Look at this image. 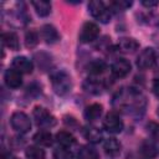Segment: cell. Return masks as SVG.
Masks as SVG:
<instances>
[{"label":"cell","instance_id":"obj_1","mask_svg":"<svg viewBox=\"0 0 159 159\" xmlns=\"http://www.w3.org/2000/svg\"><path fill=\"white\" fill-rule=\"evenodd\" d=\"M51 84L52 89L58 96L67 94L72 88V80L70 75L65 71H57L51 75Z\"/></svg>","mask_w":159,"mask_h":159},{"label":"cell","instance_id":"obj_3","mask_svg":"<svg viewBox=\"0 0 159 159\" xmlns=\"http://www.w3.org/2000/svg\"><path fill=\"white\" fill-rule=\"evenodd\" d=\"M10 123H11L12 129L21 134H25L31 129V120H30L29 116L24 112L12 113V116L10 118Z\"/></svg>","mask_w":159,"mask_h":159},{"label":"cell","instance_id":"obj_8","mask_svg":"<svg viewBox=\"0 0 159 159\" xmlns=\"http://www.w3.org/2000/svg\"><path fill=\"white\" fill-rule=\"evenodd\" d=\"M111 71L116 78H123L130 72V63L125 58H117L112 63Z\"/></svg>","mask_w":159,"mask_h":159},{"label":"cell","instance_id":"obj_11","mask_svg":"<svg viewBox=\"0 0 159 159\" xmlns=\"http://www.w3.org/2000/svg\"><path fill=\"white\" fill-rule=\"evenodd\" d=\"M117 47L123 53H133L139 48V43L133 37H122L119 39Z\"/></svg>","mask_w":159,"mask_h":159},{"label":"cell","instance_id":"obj_27","mask_svg":"<svg viewBox=\"0 0 159 159\" xmlns=\"http://www.w3.org/2000/svg\"><path fill=\"white\" fill-rule=\"evenodd\" d=\"M132 1H125V0H116V1H112L109 4V7H112L114 11H124L127 10L128 7L132 6Z\"/></svg>","mask_w":159,"mask_h":159},{"label":"cell","instance_id":"obj_17","mask_svg":"<svg viewBox=\"0 0 159 159\" xmlns=\"http://www.w3.org/2000/svg\"><path fill=\"white\" fill-rule=\"evenodd\" d=\"M56 142L65 148H68L76 143V138L67 130H61L56 134Z\"/></svg>","mask_w":159,"mask_h":159},{"label":"cell","instance_id":"obj_23","mask_svg":"<svg viewBox=\"0 0 159 159\" xmlns=\"http://www.w3.org/2000/svg\"><path fill=\"white\" fill-rule=\"evenodd\" d=\"M25 155L29 159H45V150L37 145H30L26 148Z\"/></svg>","mask_w":159,"mask_h":159},{"label":"cell","instance_id":"obj_14","mask_svg":"<svg viewBox=\"0 0 159 159\" xmlns=\"http://www.w3.org/2000/svg\"><path fill=\"white\" fill-rule=\"evenodd\" d=\"M103 113V107L102 104L99 103H93L88 107H86L84 109V118L88 120V122H93V120H97Z\"/></svg>","mask_w":159,"mask_h":159},{"label":"cell","instance_id":"obj_25","mask_svg":"<svg viewBox=\"0 0 159 159\" xmlns=\"http://www.w3.org/2000/svg\"><path fill=\"white\" fill-rule=\"evenodd\" d=\"M53 159H73V154L68 148L58 147L53 152Z\"/></svg>","mask_w":159,"mask_h":159},{"label":"cell","instance_id":"obj_16","mask_svg":"<svg viewBox=\"0 0 159 159\" xmlns=\"http://www.w3.org/2000/svg\"><path fill=\"white\" fill-rule=\"evenodd\" d=\"M35 11L37 12V15L45 17L48 16L51 12V2L50 1H45V0H34L31 1Z\"/></svg>","mask_w":159,"mask_h":159},{"label":"cell","instance_id":"obj_9","mask_svg":"<svg viewBox=\"0 0 159 159\" xmlns=\"http://www.w3.org/2000/svg\"><path fill=\"white\" fill-rule=\"evenodd\" d=\"M4 81H5V84L9 88H19L22 84L21 73L19 71H16L15 68H9V70L5 71Z\"/></svg>","mask_w":159,"mask_h":159},{"label":"cell","instance_id":"obj_21","mask_svg":"<svg viewBox=\"0 0 159 159\" xmlns=\"http://www.w3.org/2000/svg\"><path fill=\"white\" fill-rule=\"evenodd\" d=\"M106 70H107V65H106V62H103L102 60H93V61H91V62L88 63V66H87L88 73H89V75H94V76L102 75Z\"/></svg>","mask_w":159,"mask_h":159},{"label":"cell","instance_id":"obj_2","mask_svg":"<svg viewBox=\"0 0 159 159\" xmlns=\"http://www.w3.org/2000/svg\"><path fill=\"white\" fill-rule=\"evenodd\" d=\"M88 11L96 20H98L102 24H107L111 21V10H109V7L106 6V4L103 1H99V0L89 1Z\"/></svg>","mask_w":159,"mask_h":159},{"label":"cell","instance_id":"obj_30","mask_svg":"<svg viewBox=\"0 0 159 159\" xmlns=\"http://www.w3.org/2000/svg\"><path fill=\"white\" fill-rule=\"evenodd\" d=\"M152 89H153L154 94H155V96L159 98V78L154 80V82H153V86H152Z\"/></svg>","mask_w":159,"mask_h":159},{"label":"cell","instance_id":"obj_10","mask_svg":"<svg viewBox=\"0 0 159 159\" xmlns=\"http://www.w3.org/2000/svg\"><path fill=\"white\" fill-rule=\"evenodd\" d=\"M12 68H15L16 71H19L20 73H31L34 70V65L32 62L25 57V56H16L12 60Z\"/></svg>","mask_w":159,"mask_h":159},{"label":"cell","instance_id":"obj_7","mask_svg":"<svg viewBox=\"0 0 159 159\" xmlns=\"http://www.w3.org/2000/svg\"><path fill=\"white\" fill-rule=\"evenodd\" d=\"M99 35V27L97 24L92 22V21H88V22H84L81 31H80V41L82 43H88V42H92L94 41Z\"/></svg>","mask_w":159,"mask_h":159},{"label":"cell","instance_id":"obj_19","mask_svg":"<svg viewBox=\"0 0 159 159\" xmlns=\"http://www.w3.org/2000/svg\"><path fill=\"white\" fill-rule=\"evenodd\" d=\"M83 135L91 143H99L102 140V132L98 128L92 127V125L86 127L83 129Z\"/></svg>","mask_w":159,"mask_h":159},{"label":"cell","instance_id":"obj_6","mask_svg":"<svg viewBox=\"0 0 159 159\" xmlns=\"http://www.w3.org/2000/svg\"><path fill=\"white\" fill-rule=\"evenodd\" d=\"M103 127L107 132H109L112 134H117V133H120L123 129V120L120 119L118 113L109 112L106 114V117L103 119Z\"/></svg>","mask_w":159,"mask_h":159},{"label":"cell","instance_id":"obj_22","mask_svg":"<svg viewBox=\"0 0 159 159\" xmlns=\"http://www.w3.org/2000/svg\"><path fill=\"white\" fill-rule=\"evenodd\" d=\"M77 159H98V152L92 145H83L77 153Z\"/></svg>","mask_w":159,"mask_h":159},{"label":"cell","instance_id":"obj_4","mask_svg":"<svg viewBox=\"0 0 159 159\" xmlns=\"http://www.w3.org/2000/svg\"><path fill=\"white\" fill-rule=\"evenodd\" d=\"M34 118L36 120V124L42 128H50L56 124V118L43 107H35Z\"/></svg>","mask_w":159,"mask_h":159},{"label":"cell","instance_id":"obj_20","mask_svg":"<svg viewBox=\"0 0 159 159\" xmlns=\"http://www.w3.org/2000/svg\"><path fill=\"white\" fill-rule=\"evenodd\" d=\"M34 142L39 145H43V147H50L53 142L52 139V134L50 132L46 130H40L34 135Z\"/></svg>","mask_w":159,"mask_h":159},{"label":"cell","instance_id":"obj_24","mask_svg":"<svg viewBox=\"0 0 159 159\" xmlns=\"http://www.w3.org/2000/svg\"><path fill=\"white\" fill-rule=\"evenodd\" d=\"M39 43V35L36 31H27L25 34V45L27 48H34L36 45Z\"/></svg>","mask_w":159,"mask_h":159},{"label":"cell","instance_id":"obj_12","mask_svg":"<svg viewBox=\"0 0 159 159\" xmlns=\"http://www.w3.org/2000/svg\"><path fill=\"white\" fill-rule=\"evenodd\" d=\"M41 36H42V39L45 40V42H46V43H50V45L56 43V42L60 40V34H58V31L56 30V27H55L53 25H50V24L43 25V26L41 27Z\"/></svg>","mask_w":159,"mask_h":159},{"label":"cell","instance_id":"obj_15","mask_svg":"<svg viewBox=\"0 0 159 159\" xmlns=\"http://www.w3.org/2000/svg\"><path fill=\"white\" fill-rule=\"evenodd\" d=\"M103 149H104L106 154H108L111 157H116L120 153V143L116 138H108L103 143Z\"/></svg>","mask_w":159,"mask_h":159},{"label":"cell","instance_id":"obj_28","mask_svg":"<svg viewBox=\"0 0 159 159\" xmlns=\"http://www.w3.org/2000/svg\"><path fill=\"white\" fill-rule=\"evenodd\" d=\"M148 130L155 139H159V124L158 123H149Z\"/></svg>","mask_w":159,"mask_h":159},{"label":"cell","instance_id":"obj_18","mask_svg":"<svg viewBox=\"0 0 159 159\" xmlns=\"http://www.w3.org/2000/svg\"><path fill=\"white\" fill-rule=\"evenodd\" d=\"M103 88H104L103 83L97 80H86L83 83V89L91 94H99L102 93Z\"/></svg>","mask_w":159,"mask_h":159},{"label":"cell","instance_id":"obj_31","mask_svg":"<svg viewBox=\"0 0 159 159\" xmlns=\"http://www.w3.org/2000/svg\"><path fill=\"white\" fill-rule=\"evenodd\" d=\"M158 26H159V21H158Z\"/></svg>","mask_w":159,"mask_h":159},{"label":"cell","instance_id":"obj_26","mask_svg":"<svg viewBox=\"0 0 159 159\" xmlns=\"http://www.w3.org/2000/svg\"><path fill=\"white\" fill-rule=\"evenodd\" d=\"M140 152L147 158H153L157 154V149L153 145V143H150V142H144L142 144V147H140Z\"/></svg>","mask_w":159,"mask_h":159},{"label":"cell","instance_id":"obj_5","mask_svg":"<svg viewBox=\"0 0 159 159\" xmlns=\"http://www.w3.org/2000/svg\"><path fill=\"white\" fill-rule=\"evenodd\" d=\"M155 62H157V53L152 47L144 48L137 57V66L140 70H149L155 65Z\"/></svg>","mask_w":159,"mask_h":159},{"label":"cell","instance_id":"obj_13","mask_svg":"<svg viewBox=\"0 0 159 159\" xmlns=\"http://www.w3.org/2000/svg\"><path fill=\"white\" fill-rule=\"evenodd\" d=\"M1 40H2V45L6 46L7 48L12 50V51H17L20 47V42H19V37L15 32L9 31V32H4L1 35Z\"/></svg>","mask_w":159,"mask_h":159},{"label":"cell","instance_id":"obj_29","mask_svg":"<svg viewBox=\"0 0 159 159\" xmlns=\"http://www.w3.org/2000/svg\"><path fill=\"white\" fill-rule=\"evenodd\" d=\"M142 5L145 6V7H155L159 5V1H153V0H143L142 1Z\"/></svg>","mask_w":159,"mask_h":159}]
</instances>
